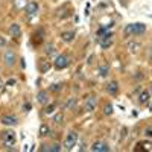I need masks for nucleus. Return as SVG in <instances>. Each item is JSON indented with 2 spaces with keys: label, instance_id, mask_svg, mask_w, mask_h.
Listing matches in <instances>:
<instances>
[{
  "label": "nucleus",
  "instance_id": "obj_1",
  "mask_svg": "<svg viewBox=\"0 0 152 152\" xmlns=\"http://www.w3.org/2000/svg\"><path fill=\"white\" fill-rule=\"evenodd\" d=\"M146 32V26L143 23H131L126 24V28L123 29V35L129 37V35H142Z\"/></svg>",
  "mask_w": 152,
  "mask_h": 152
},
{
  "label": "nucleus",
  "instance_id": "obj_2",
  "mask_svg": "<svg viewBox=\"0 0 152 152\" xmlns=\"http://www.w3.org/2000/svg\"><path fill=\"white\" fill-rule=\"evenodd\" d=\"M2 140H3V145H5L8 149H14L12 146H14L15 142H17L15 132H12V131H5V132H2Z\"/></svg>",
  "mask_w": 152,
  "mask_h": 152
},
{
  "label": "nucleus",
  "instance_id": "obj_3",
  "mask_svg": "<svg viewBox=\"0 0 152 152\" xmlns=\"http://www.w3.org/2000/svg\"><path fill=\"white\" fill-rule=\"evenodd\" d=\"M69 64H70V61H69V56H67V55H58V56L55 58V61H53V66H55V69H58V70L67 69Z\"/></svg>",
  "mask_w": 152,
  "mask_h": 152
},
{
  "label": "nucleus",
  "instance_id": "obj_4",
  "mask_svg": "<svg viewBox=\"0 0 152 152\" xmlns=\"http://www.w3.org/2000/svg\"><path fill=\"white\" fill-rule=\"evenodd\" d=\"M3 61H5V66H6V67L15 66V62H17V55H15L14 50H6L5 55H3Z\"/></svg>",
  "mask_w": 152,
  "mask_h": 152
},
{
  "label": "nucleus",
  "instance_id": "obj_5",
  "mask_svg": "<svg viewBox=\"0 0 152 152\" xmlns=\"http://www.w3.org/2000/svg\"><path fill=\"white\" fill-rule=\"evenodd\" d=\"M76 142H78V134L75 131H70L64 140V146L66 149H73V146H76Z\"/></svg>",
  "mask_w": 152,
  "mask_h": 152
},
{
  "label": "nucleus",
  "instance_id": "obj_6",
  "mask_svg": "<svg viewBox=\"0 0 152 152\" xmlns=\"http://www.w3.org/2000/svg\"><path fill=\"white\" fill-rule=\"evenodd\" d=\"M113 32H107L104 37H100L99 38V43H100V47L102 49H108L113 46V41H114V38H113Z\"/></svg>",
  "mask_w": 152,
  "mask_h": 152
},
{
  "label": "nucleus",
  "instance_id": "obj_7",
  "mask_svg": "<svg viewBox=\"0 0 152 152\" xmlns=\"http://www.w3.org/2000/svg\"><path fill=\"white\" fill-rule=\"evenodd\" d=\"M91 151L93 152H108L110 151V146L105 142H94L91 145Z\"/></svg>",
  "mask_w": 152,
  "mask_h": 152
},
{
  "label": "nucleus",
  "instance_id": "obj_8",
  "mask_svg": "<svg viewBox=\"0 0 152 152\" xmlns=\"http://www.w3.org/2000/svg\"><path fill=\"white\" fill-rule=\"evenodd\" d=\"M24 11H26L28 15H35L37 12H38V3H37V2H28Z\"/></svg>",
  "mask_w": 152,
  "mask_h": 152
},
{
  "label": "nucleus",
  "instance_id": "obj_9",
  "mask_svg": "<svg viewBox=\"0 0 152 152\" xmlns=\"http://www.w3.org/2000/svg\"><path fill=\"white\" fill-rule=\"evenodd\" d=\"M37 102L40 104V105H46V104L49 102V94H47V91H44V90L38 91V93H37Z\"/></svg>",
  "mask_w": 152,
  "mask_h": 152
},
{
  "label": "nucleus",
  "instance_id": "obj_10",
  "mask_svg": "<svg viewBox=\"0 0 152 152\" xmlns=\"http://www.w3.org/2000/svg\"><path fill=\"white\" fill-rule=\"evenodd\" d=\"M2 123L6 125V126H14L18 123V119L15 116H3L2 117Z\"/></svg>",
  "mask_w": 152,
  "mask_h": 152
},
{
  "label": "nucleus",
  "instance_id": "obj_11",
  "mask_svg": "<svg viewBox=\"0 0 152 152\" xmlns=\"http://www.w3.org/2000/svg\"><path fill=\"white\" fill-rule=\"evenodd\" d=\"M9 35L14 37V38H18L21 35V29H20V26L17 23H14V24H11V26H9Z\"/></svg>",
  "mask_w": 152,
  "mask_h": 152
},
{
  "label": "nucleus",
  "instance_id": "obj_12",
  "mask_svg": "<svg viewBox=\"0 0 152 152\" xmlns=\"http://www.w3.org/2000/svg\"><path fill=\"white\" fill-rule=\"evenodd\" d=\"M107 91L110 93V94H117V90H119V85H117V82L116 81H111V82H108L107 84Z\"/></svg>",
  "mask_w": 152,
  "mask_h": 152
},
{
  "label": "nucleus",
  "instance_id": "obj_13",
  "mask_svg": "<svg viewBox=\"0 0 152 152\" xmlns=\"http://www.w3.org/2000/svg\"><path fill=\"white\" fill-rule=\"evenodd\" d=\"M75 37H76V32H75V31H69V32H62V34H61L62 41H66V43L73 41V38H75Z\"/></svg>",
  "mask_w": 152,
  "mask_h": 152
},
{
  "label": "nucleus",
  "instance_id": "obj_14",
  "mask_svg": "<svg viewBox=\"0 0 152 152\" xmlns=\"http://www.w3.org/2000/svg\"><path fill=\"white\" fill-rule=\"evenodd\" d=\"M94 105H96V99H94V96H90L87 100V104H85V111H93Z\"/></svg>",
  "mask_w": 152,
  "mask_h": 152
},
{
  "label": "nucleus",
  "instance_id": "obj_15",
  "mask_svg": "<svg viewBox=\"0 0 152 152\" xmlns=\"http://www.w3.org/2000/svg\"><path fill=\"white\" fill-rule=\"evenodd\" d=\"M44 52L47 56H55L56 55V49L53 44H46V49H44Z\"/></svg>",
  "mask_w": 152,
  "mask_h": 152
},
{
  "label": "nucleus",
  "instance_id": "obj_16",
  "mask_svg": "<svg viewBox=\"0 0 152 152\" xmlns=\"http://www.w3.org/2000/svg\"><path fill=\"white\" fill-rule=\"evenodd\" d=\"M135 149H138V151H151L152 149V143L151 142H142V143L137 145Z\"/></svg>",
  "mask_w": 152,
  "mask_h": 152
},
{
  "label": "nucleus",
  "instance_id": "obj_17",
  "mask_svg": "<svg viewBox=\"0 0 152 152\" xmlns=\"http://www.w3.org/2000/svg\"><path fill=\"white\" fill-rule=\"evenodd\" d=\"M151 97V91H142L140 96H138V102L140 104H146Z\"/></svg>",
  "mask_w": 152,
  "mask_h": 152
},
{
  "label": "nucleus",
  "instance_id": "obj_18",
  "mask_svg": "<svg viewBox=\"0 0 152 152\" xmlns=\"http://www.w3.org/2000/svg\"><path fill=\"white\" fill-rule=\"evenodd\" d=\"M138 47H140V44H138V43H135V41H131V43H128V49H129V52H131V53H135L137 50H138Z\"/></svg>",
  "mask_w": 152,
  "mask_h": 152
},
{
  "label": "nucleus",
  "instance_id": "obj_19",
  "mask_svg": "<svg viewBox=\"0 0 152 152\" xmlns=\"http://www.w3.org/2000/svg\"><path fill=\"white\" fill-rule=\"evenodd\" d=\"M49 134H50L49 126H47V125H41V126H40V135L44 137V135H49Z\"/></svg>",
  "mask_w": 152,
  "mask_h": 152
},
{
  "label": "nucleus",
  "instance_id": "obj_20",
  "mask_svg": "<svg viewBox=\"0 0 152 152\" xmlns=\"http://www.w3.org/2000/svg\"><path fill=\"white\" fill-rule=\"evenodd\" d=\"M99 75L102 76V78H105V76L108 75V66H100L99 67Z\"/></svg>",
  "mask_w": 152,
  "mask_h": 152
},
{
  "label": "nucleus",
  "instance_id": "obj_21",
  "mask_svg": "<svg viewBox=\"0 0 152 152\" xmlns=\"http://www.w3.org/2000/svg\"><path fill=\"white\" fill-rule=\"evenodd\" d=\"M104 114H105V116H111V114H113V105L111 104H107L104 107Z\"/></svg>",
  "mask_w": 152,
  "mask_h": 152
},
{
  "label": "nucleus",
  "instance_id": "obj_22",
  "mask_svg": "<svg viewBox=\"0 0 152 152\" xmlns=\"http://www.w3.org/2000/svg\"><path fill=\"white\" fill-rule=\"evenodd\" d=\"M61 88H62V84H53V85L49 87V90L50 91H58V90H61Z\"/></svg>",
  "mask_w": 152,
  "mask_h": 152
},
{
  "label": "nucleus",
  "instance_id": "obj_23",
  "mask_svg": "<svg viewBox=\"0 0 152 152\" xmlns=\"http://www.w3.org/2000/svg\"><path fill=\"white\" fill-rule=\"evenodd\" d=\"M32 110V104L31 102H24L23 104V113H29Z\"/></svg>",
  "mask_w": 152,
  "mask_h": 152
},
{
  "label": "nucleus",
  "instance_id": "obj_24",
  "mask_svg": "<svg viewBox=\"0 0 152 152\" xmlns=\"http://www.w3.org/2000/svg\"><path fill=\"white\" fill-rule=\"evenodd\" d=\"M55 107H56L55 104H52V105H49V107H46L44 113H46V114H52V113H53V110H55Z\"/></svg>",
  "mask_w": 152,
  "mask_h": 152
},
{
  "label": "nucleus",
  "instance_id": "obj_25",
  "mask_svg": "<svg viewBox=\"0 0 152 152\" xmlns=\"http://www.w3.org/2000/svg\"><path fill=\"white\" fill-rule=\"evenodd\" d=\"M53 120H55L58 125H61V123H62V120H64V116H62V114H56Z\"/></svg>",
  "mask_w": 152,
  "mask_h": 152
},
{
  "label": "nucleus",
  "instance_id": "obj_26",
  "mask_svg": "<svg viewBox=\"0 0 152 152\" xmlns=\"http://www.w3.org/2000/svg\"><path fill=\"white\" fill-rule=\"evenodd\" d=\"M75 102H76V99H75V97H70V99L67 100V104H66V108H72V107L75 105Z\"/></svg>",
  "mask_w": 152,
  "mask_h": 152
},
{
  "label": "nucleus",
  "instance_id": "obj_27",
  "mask_svg": "<svg viewBox=\"0 0 152 152\" xmlns=\"http://www.w3.org/2000/svg\"><path fill=\"white\" fill-rule=\"evenodd\" d=\"M59 151H61V146H59L58 143H55V145L50 146V152H59Z\"/></svg>",
  "mask_w": 152,
  "mask_h": 152
},
{
  "label": "nucleus",
  "instance_id": "obj_28",
  "mask_svg": "<svg viewBox=\"0 0 152 152\" xmlns=\"http://www.w3.org/2000/svg\"><path fill=\"white\" fill-rule=\"evenodd\" d=\"M143 135L145 137H152V126H148V128L145 129V132H143Z\"/></svg>",
  "mask_w": 152,
  "mask_h": 152
},
{
  "label": "nucleus",
  "instance_id": "obj_29",
  "mask_svg": "<svg viewBox=\"0 0 152 152\" xmlns=\"http://www.w3.org/2000/svg\"><path fill=\"white\" fill-rule=\"evenodd\" d=\"M5 44H6V40H5L3 37H0V49H2V47H3Z\"/></svg>",
  "mask_w": 152,
  "mask_h": 152
},
{
  "label": "nucleus",
  "instance_id": "obj_30",
  "mask_svg": "<svg viewBox=\"0 0 152 152\" xmlns=\"http://www.w3.org/2000/svg\"><path fill=\"white\" fill-rule=\"evenodd\" d=\"M47 69H49V64L43 61V69H41V72H47Z\"/></svg>",
  "mask_w": 152,
  "mask_h": 152
},
{
  "label": "nucleus",
  "instance_id": "obj_31",
  "mask_svg": "<svg viewBox=\"0 0 152 152\" xmlns=\"http://www.w3.org/2000/svg\"><path fill=\"white\" fill-rule=\"evenodd\" d=\"M15 84V79H9L8 82H6V85H14Z\"/></svg>",
  "mask_w": 152,
  "mask_h": 152
},
{
  "label": "nucleus",
  "instance_id": "obj_32",
  "mask_svg": "<svg viewBox=\"0 0 152 152\" xmlns=\"http://www.w3.org/2000/svg\"><path fill=\"white\" fill-rule=\"evenodd\" d=\"M3 85H5V84H3V81L0 79V90H2V88H3Z\"/></svg>",
  "mask_w": 152,
  "mask_h": 152
},
{
  "label": "nucleus",
  "instance_id": "obj_33",
  "mask_svg": "<svg viewBox=\"0 0 152 152\" xmlns=\"http://www.w3.org/2000/svg\"><path fill=\"white\" fill-rule=\"evenodd\" d=\"M149 91H151V93H152V84H151V85H149Z\"/></svg>",
  "mask_w": 152,
  "mask_h": 152
}]
</instances>
